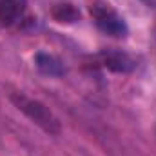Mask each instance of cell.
<instances>
[{"label": "cell", "instance_id": "obj_1", "mask_svg": "<svg viewBox=\"0 0 156 156\" xmlns=\"http://www.w3.org/2000/svg\"><path fill=\"white\" fill-rule=\"evenodd\" d=\"M89 13L96 24V27L109 35V37H116L122 38L127 35V24L125 20L118 15V11L107 2L104 0H89Z\"/></svg>", "mask_w": 156, "mask_h": 156}, {"label": "cell", "instance_id": "obj_2", "mask_svg": "<svg viewBox=\"0 0 156 156\" xmlns=\"http://www.w3.org/2000/svg\"><path fill=\"white\" fill-rule=\"evenodd\" d=\"M11 100H13V104L16 105L18 111H22L31 122H35L45 133H49V134H58L60 133V122H58V118L55 116L42 102L33 100V98H27L26 94H20V93L13 94Z\"/></svg>", "mask_w": 156, "mask_h": 156}, {"label": "cell", "instance_id": "obj_3", "mask_svg": "<svg viewBox=\"0 0 156 156\" xmlns=\"http://www.w3.org/2000/svg\"><path fill=\"white\" fill-rule=\"evenodd\" d=\"M26 9L27 0H0V26H16L26 16Z\"/></svg>", "mask_w": 156, "mask_h": 156}, {"label": "cell", "instance_id": "obj_4", "mask_svg": "<svg viewBox=\"0 0 156 156\" xmlns=\"http://www.w3.org/2000/svg\"><path fill=\"white\" fill-rule=\"evenodd\" d=\"M100 58H102V64L109 71H113V73H129V71L134 69V60L127 53L118 51V49H105V51H102Z\"/></svg>", "mask_w": 156, "mask_h": 156}, {"label": "cell", "instance_id": "obj_5", "mask_svg": "<svg viewBox=\"0 0 156 156\" xmlns=\"http://www.w3.org/2000/svg\"><path fill=\"white\" fill-rule=\"evenodd\" d=\"M35 64L44 75H49V76H62L66 73L62 62L55 55H49V53H37L35 55Z\"/></svg>", "mask_w": 156, "mask_h": 156}, {"label": "cell", "instance_id": "obj_6", "mask_svg": "<svg viewBox=\"0 0 156 156\" xmlns=\"http://www.w3.org/2000/svg\"><path fill=\"white\" fill-rule=\"evenodd\" d=\"M53 16L56 22H66V24H71V22H76L80 18V13L73 4H58L55 9H53Z\"/></svg>", "mask_w": 156, "mask_h": 156}, {"label": "cell", "instance_id": "obj_7", "mask_svg": "<svg viewBox=\"0 0 156 156\" xmlns=\"http://www.w3.org/2000/svg\"><path fill=\"white\" fill-rule=\"evenodd\" d=\"M147 7H153V9H156V0H142Z\"/></svg>", "mask_w": 156, "mask_h": 156}]
</instances>
